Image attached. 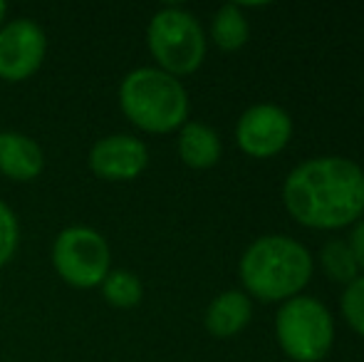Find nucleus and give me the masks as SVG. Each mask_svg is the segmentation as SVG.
<instances>
[{
	"mask_svg": "<svg viewBox=\"0 0 364 362\" xmlns=\"http://www.w3.org/2000/svg\"><path fill=\"white\" fill-rule=\"evenodd\" d=\"M292 137L290 115L278 105H255L245 110L235 127V142L248 156L268 159L288 147Z\"/></svg>",
	"mask_w": 364,
	"mask_h": 362,
	"instance_id": "nucleus-8",
	"label": "nucleus"
},
{
	"mask_svg": "<svg viewBox=\"0 0 364 362\" xmlns=\"http://www.w3.org/2000/svg\"><path fill=\"white\" fill-rule=\"evenodd\" d=\"M48 38L30 18H15L0 25V80L18 85L30 80L45 63Z\"/></svg>",
	"mask_w": 364,
	"mask_h": 362,
	"instance_id": "nucleus-7",
	"label": "nucleus"
},
{
	"mask_svg": "<svg viewBox=\"0 0 364 362\" xmlns=\"http://www.w3.org/2000/svg\"><path fill=\"white\" fill-rule=\"evenodd\" d=\"M275 335L288 358L320 362L335 343V323L325 303L310 295H295L275 315Z\"/></svg>",
	"mask_w": 364,
	"mask_h": 362,
	"instance_id": "nucleus-5",
	"label": "nucleus"
},
{
	"mask_svg": "<svg viewBox=\"0 0 364 362\" xmlns=\"http://www.w3.org/2000/svg\"><path fill=\"white\" fill-rule=\"evenodd\" d=\"M87 164L97 179L132 181L149 166V149L132 134H109L92 144Z\"/></svg>",
	"mask_w": 364,
	"mask_h": 362,
	"instance_id": "nucleus-9",
	"label": "nucleus"
},
{
	"mask_svg": "<svg viewBox=\"0 0 364 362\" xmlns=\"http://www.w3.org/2000/svg\"><path fill=\"white\" fill-rule=\"evenodd\" d=\"M5 15H8V5L0 0V25H3V20H5Z\"/></svg>",
	"mask_w": 364,
	"mask_h": 362,
	"instance_id": "nucleus-19",
	"label": "nucleus"
},
{
	"mask_svg": "<svg viewBox=\"0 0 364 362\" xmlns=\"http://www.w3.org/2000/svg\"><path fill=\"white\" fill-rule=\"evenodd\" d=\"M220 139L216 129L201 122H186L178 132V156L191 169H211L220 159Z\"/></svg>",
	"mask_w": 364,
	"mask_h": 362,
	"instance_id": "nucleus-12",
	"label": "nucleus"
},
{
	"mask_svg": "<svg viewBox=\"0 0 364 362\" xmlns=\"http://www.w3.org/2000/svg\"><path fill=\"white\" fill-rule=\"evenodd\" d=\"M100 290H102V298H105L112 308H122V310L134 308V305H139L141 298H144V285H141L139 275L124 271V268H117V271L107 273Z\"/></svg>",
	"mask_w": 364,
	"mask_h": 362,
	"instance_id": "nucleus-14",
	"label": "nucleus"
},
{
	"mask_svg": "<svg viewBox=\"0 0 364 362\" xmlns=\"http://www.w3.org/2000/svg\"><path fill=\"white\" fill-rule=\"evenodd\" d=\"M18 243H20L18 216H15L8 203L0 201V268L13 261V256L18 253Z\"/></svg>",
	"mask_w": 364,
	"mask_h": 362,
	"instance_id": "nucleus-17",
	"label": "nucleus"
},
{
	"mask_svg": "<svg viewBox=\"0 0 364 362\" xmlns=\"http://www.w3.org/2000/svg\"><path fill=\"white\" fill-rule=\"evenodd\" d=\"M320 261L325 273L330 275L337 283H347L350 285L355 278H360V268H357V261L352 256L350 246L345 241H330L322 246Z\"/></svg>",
	"mask_w": 364,
	"mask_h": 362,
	"instance_id": "nucleus-15",
	"label": "nucleus"
},
{
	"mask_svg": "<svg viewBox=\"0 0 364 362\" xmlns=\"http://www.w3.org/2000/svg\"><path fill=\"white\" fill-rule=\"evenodd\" d=\"M248 20H245L240 5H223L218 8V13L213 15L211 23V35L213 43L218 45L225 53H233V50H240L245 43H248Z\"/></svg>",
	"mask_w": 364,
	"mask_h": 362,
	"instance_id": "nucleus-13",
	"label": "nucleus"
},
{
	"mask_svg": "<svg viewBox=\"0 0 364 362\" xmlns=\"http://www.w3.org/2000/svg\"><path fill=\"white\" fill-rule=\"evenodd\" d=\"M312 256L288 236H263L240 258V280L253 298L265 303L290 300L310 283Z\"/></svg>",
	"mask_w": 364,
	"mask_h": 362,
	"instance_id": "nucleus-2",
	"label": "nucleus"
},
{
	"mask_svg": "<svg viewBox=\"0 0 364 362\" xmlns=\"http://www.w3.org/2000/svg\"><path fill=\"white\" fill-rule=\"evenodd\" d=\"M146 45L159 70L176 80L196 73L206 58L201 23L183 8H161L154 13L146 28Z\"/></svg>",
	"mask_w": 364,
	"mask_h": 362,
	"instance_id": "nucleus-4",
	"label": "nucleus"
},
{
	"mask_svg": "<svg viewBox=\"0 0 364 362\" xmlns=\"http://www.w3.org/2000/svg\"><path fill=\"white\" fill-rule=\"evenodd\" d=\"M350 251H352V256H355V261H357V268L360 271H364V218L362 221H357V226L352 228V233H350Z\"/></svg>",
	"mask_w": 364,
	"mask_h": 362,
	"instance_id": "nucleus-18",
	"label": "nucleus"
},
{
	"mask_svg": "<svg viewBox=\"0 0 364 362\" xmlns=\"http://www.w3.org/2000/svg\"><path fill=\"white\" fill-rule=\"evenodd\" d=\"M283 203L307 228H345L364 213V171L345 156H317L288 174Z\"/></svg>",
	"mask_w": 364,
	"mask_h": 362,
	"instance_id": "nucleus-1",
	"label": "nucleus"
},
{
	"mask_svg": "<svg viewBox=\"0 0 364 362\" xmlns=\"http://www.w3.org/2000/svg\"><path fill=\"white\" fill-rule=\"evenodd\" d=\"M342 315L347 325L364 338V275L352 280L342 293Z\"/></svg>",
	"mask_w": 364,
	"mask_h": 362,
	"instance_id": "nucleus-16",
	"label": "nucleus"
},
{
	"mask_svg": "<svg viewBox=\"0 0 364 362\" xmlns=\"http://www.w3.org/2000/svg\"><path fill=\"white\" fill-rule=\"evenodd\" d=\"M119 107L141 132L168 134L188 119V95L181 80L159 68H136L122 80Z\"/></svg>",
	"mask_w": 364,
	"mask_h": 362,
	"instance_id": "nucleus-3",
	"label": "nucleus"
},
{
	"mask_svg": "<svg viewBox=\"0 0 364 362\" xmlns=\"http://www.w3.org/2000/svg\"><path fill=\"white\" fill-rule=\"evenodd\" d=\"M45 169V151L23 132H0V174L10 181H35Z\"/></svg>",
	"mask_w": 364,
	"mask_h": 362,
	"instance_id": "nucleus-10",
	"label": "nucleus"
},
{
	"mask_svg": "<svg viewBox=\"0 0 364 362\" xmlns=\"http://www.w3.org/2000/svg\"><path fill=\"white\" fill-rule=\"evenodd\" d=\"M253 305L243 290H225L206 310V330L218 340L233 338L250 323Z\"/></svg>",
	"mask_w": 364,
	"mask_h": 362,
	"instance_id": "nucleus-11",
	"label": "nucleus"
},
{
	"mask_svg": "<svg viewBox=\"0 0 364 362\" xmlns=\"http://www.w3.org/2000/svg\"><path fill=\"white\" fill-rule=\"evenodd\" d=\"M53 268L73 288H100L112 271L109 243L90 226L63 228L53 243Z\"/></svg>",
	"mask_w": 364,
	"mask_h": 362,
	"instance_id": "nucleus-6",
	"label": "nucleus"
}]
</instances>
